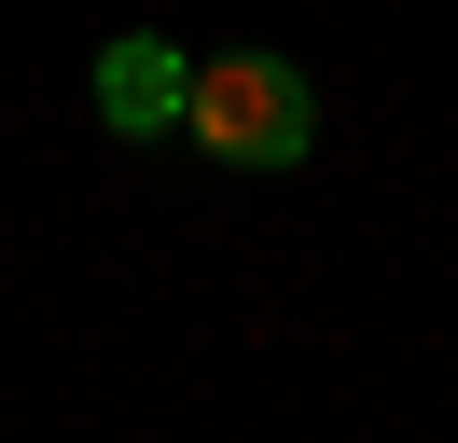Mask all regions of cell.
Wrapping results in <instances>:
<instances>
[{
  "label": "cell",
  "instance_id": "6da1fadb",
  "mask_svg": "<svg viewBox=\"0 0 458 443\" xmlns=\"http://www.w3.org/2000/svg\"><path fill=\"white\" fill-rule=\"evenodd\" d=\"M181 138H195L208 166H306L319 153V83L292 70V55H264V42H223V55H195Z\"/></svg>",
  "mask_w": 458,
  "mask_h": 443
},
{
  "label": "cell",
  "instance_id": "7a4b0ae2",
  "mask_svg": "<svg viewBox=\"0 0 458 443\" xmlns=\"http://www.w3.org/2000/svg\"><path fill=\"white\" fill-rule=\"evenodd\" d=\"M181 111H195V55L181 42H153V28L98 42V125L112 138H181Z\"/></svg>",
  "mask_w": 458,
  "mask_h": 443
}]
</instances>
